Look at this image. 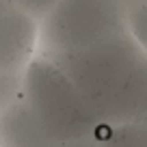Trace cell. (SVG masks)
Masks as SVG:
<instances>
[{
  "mask_svg": "<svg viewBox=\"0 0 147 147\" xmlns=\"http://www.w3.org/2000/svg\"><path fill=\"white\" fill-rule=\"evenodd\" d=\"M52 61L78 87L102 125L147 117V50L130 28Z\"/></svg>",
  "mask_w": 147,
  "mask_h": 147,
  "instance_id": "obj_1",
  "label": "cell"
},
{
  "mask_svg": "<svg viewBox=\"0 0 147 147\" xmlns=\"http://www.w3.org/2000/svg\"><path fill=\"white\" fill-rule=\"evenodd\" d=\"M24 100L61 145L97 141L104 128L71 78L41 52L24 71Z\"/></svg>",
  "mask_w": 147,
  "mask_h": 147,
  "instance_id": "obj_2",
  "label": "cell"
},
{
  "mask_svg": "<svg viewBox=\"0 0 147 147\" xmlns=\"http://www.w3.org/2000/svg\"><path fill=\"white\" fill-rule=\"evenodd\" d=\"M125 28L128 5L123 0H59L39 22V52L54 59Z\"/></svg>",
  "mask_w": 147,
  "mask_h": 147,
  "instance_id": "obj_3",
  "label": "cell"
},
{
  "mask_svg": "<svg viewBox=\"0 0 147 147\" xmlns=\"http://www.w3.org/2000/svg\"><path fill=\"white\" fill-rule=\"evenodd\" d=\"M39 54V22L20 7H0V71L24 74Z\"/></svg>",
  "mask_w": 147,
  "mask_h": 147,
  "instance_id": "obj_4",
  "label": "cell"
},
{
  "mask_svg": "<svg viewBox=\"0 0 147 147\" xmlns=\"http://www.w3.org/2000/svg\"><path fill=\"white\" fill-rule=\"evenodd\" d=\"M0 147H63L41 123L26 100L0 113Z\"/></svg>",
  "mask_w": 147,
  "mask_h": 147,
  "instance_id": "obj_5",
  "label": "cell"
},
{
  "mask_svg": "<svg viewBox=\"0 0 147 147\" xmlns=\"http://www.w3.org/2000/svg\"><path fill=\"white\" fill-rule=\"evenodd\" d=\"M97 147H147V123L143 119L119 125H104Z\"/></svg>",
  "mask_w": 147,
  "mask_h": 147,
  "instance_id": "obj_6",
  "label": "cell"
},
{
  "mask_svg": "<svg viewBox=\"0 0 147 147\" xmlns=\"http://www.w3.org/2000/svg\"><path fill=\"white\" fill-rule=\"evenodd\" d=\"M24 97V74L0 71V113Z\"/></svg>",
  "mask_w": 147,
  "mask_h": 147,
  "instance_id": "obj_7",
  "label": "cell"
},
{
  "mask_svg": "<svg viewBox=\"0 0 147 147\" xmlns=\"http://www.w3.org/2000/svg\"><path fill=\"white\" fill-rule=\"evenodd\" d=\"M128 28L138 39V43L147 50V0L132 5L128 9Z\"/></svg>",
  "mask_w": 147,
  "mask_h": 147,
  "instance_id": "obj_8",
  "label": "cell"
},
{
  "mask_svg": "<svg viewBox=\"0 0 147 147\" xmlns=\"http://www.w3.org/2000/svg\"><path fill=\"white\" fill-rule=\"evenodd\" d=\"M9 2L15 5V7H20L22 11H26L28 15H32L37 22H41V20L54 9V5L59 0H9Z\"/></svg>",
  "mask_w": 147,
  "mask_h": 147,
  "instance_id": "obj_9",
  "label": "cell"
},
{
  "mask_svg": "<svg viewBox=\"0 0 147 147\" xmlns=\"http://www.w3.org/2000/svg\"><path fill=\"white\" fill-rule=\"evenodd\" d=\"M63 147H97L95 141H87V143H74V145H63Z\"/></svg>",
  "mask_w": 147,
  "mask_h": 147,
  "instance_id": "obj_10",
  "label": "cell"
},
{
  "mask_svg": "<svg viewBox=\"0 0 147 147\" xmlns=\"http://www.w3.org/2000/svg\"><path fill=\"white\" fill-rule=\"evenodd\" d=\"M123 2L128 5V9H130L132 5H138V2H145V0H123Z\"/></svg>",
  "mask_w": 147,
  "mask_h": 147,
  "instance_id": "obj_11",
  "label": "cell"
},
{
  "mask_svg": "<svg viewBox=\"0 0 147 147\" xmlns=\"http://www.w3.org/2000/svg\"><path fill=\"white\" fill-rule=\"evenodd\" d=\"M7 2H9V0H0V7H2V5H7Z\"/></svg>",
  "mask_w": 147,
  "mask_h": 147,
  "instance_id": "obj_12",
  "label": "cell"
},
{
  "mask_svg": "<svg viewBox=\"0 0 147 147\" xmlns=\"http://www.w3.org/2000/svg\"><path fill=\"white\" fill-rule=\"evenodd\" d=\"M143 121H145V123H147V117H145V119H143Z\"/></svg>",
  "mask_w": 147,
  "mask_h": 147,
  "instance_id": "obj_13",
  "label": "cell"
}]
</instances>
